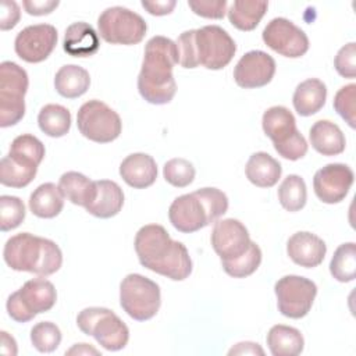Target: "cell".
<instances>
[{
  "mask_svg": "<svg viewBox=\"0 0 356 356\" xmlns=\"http://www.w3.org/2000/svg\"><path fill=\"white\" fill-rule=\"evenodd\" d=\"M135 252L140 264L172 281H182L192 273V260L184 243L170 238L163 225H143L135 236Z\"/></svg>",
  "mask_w": 356,
  "mask_h": 356,
  "instance_id": "cell-1",
  "label": "cell"
},
{
  "mask_svg": "<svg viewBox=\"0 0 356 356\" xmlns=\"http://www.w3.org/2000/svg\"><path fill=\"white\" fill-rule=\"evenodd\" d=\"M179 63L175 42L165 36H153L145 46L143 63L138 75V90L152 104H167L177 92L172 68Z\"/></svg>",
  "mask_w": 356,
  "mask_h": 356,
  "instance_id": "cell-2",
  "label": "cell"
},
{
  "mask_svg": "<svg viewBox=\"0 0 356 356\" xmlns=\"http://www.w3.org/2000/svg\"><path fill=\"white\" fill-rule=\"evenodd\" d=\"M3 257L10 268L42 277L54 274L63 264V253L56 242L29 232H21L7 239Z\"/></svg>",
  "mask_w": 356,
  "mask_h": 356,
  "instance_id": "cell-3",
  "label": "cell"
},
{
  "mask_svg": "<svg viewBox=\"0 0 356 356\" xmlns=\"http://www.w3.org/2000/svg\"><path fill=\"white\" fill-rule=\"evenodd\" d=\"M227 210L228 197L222 191L202 188L175 197L168 209V218L175 229L191 234L217 221Z\"/></svg>",
  "mask_w": 356,
  "mask_h": 356,
  "instance_id": "cell-4",
  "label": "cell"
},
{
  "mask_svg": "<svg viewBox=\"0 0 356 356\" xmlns=\"http://www.w3.org/2000/svg\"><path fill=\"white\" fill-rule=\"evenodd\" d=\"M76 324L83 334L92 335L107 350H120L128 343L129 330L127 324L110 309L86 307L79 312Z\"/></svg>",
  "mask_w": 356,
  "mask_h": 356,
  "instance_id": "cell-5",
  "label": "cell"
},
{
  "mask_svg": "<svg viewBox=\"0 0 356 356\" xmlns=\"http://www.w3.org/2000/svg\"><path fill=\"white\" fill-rule=\"evenodd\" d=\"M120 305L136 321L156 316L161 305L159 285L142 274H128L120 285Z\"/></svg>",
  "mask_w": 356,
  "mask_h": 356,
  "instance_id": "cell-6",
  "label": "cell"
},
{
  "mask_svg": "<svg viewBox=\"0 0 356 356\" xmlns=\"http://www.w3.org/2000/svg\"><path fill=\"white\" fill-rule=\"evenodd\" d=\"M57 300L54 285L46 278L26 281L7 299L8 316L17 323L31 321L36 314L49 312Z\"/></svg>",
  "mask_w": 356,
  "mask_h": 356,
  "instance_id": "cell-7",
  "label": "cell"
},
{
  "mask_svg": "<svg viewBox=\"0 0 356 356\" xmlns=\"http://www.w3.org/2000/svg\"><path fill=\"white\" fill-rule=\"evenodd\" d=\"M29 79L26 71L13 61L0 64V127L7 128L19 122L25 114L24 96Z\"/></svg>",
  "mask_w": 356,
  "mask_h": 356,
  "instance_id": "cell-8",
  "label": "cell"
},
{
  "mask_svg": "<svg viewBox=\"0 0 356 356\" xmlns=\"http://www.w3.org/2000/svg\"><path fill=\"white\" fill-rule=\"evenodd\" d=\"M97 28L102 39L111 44H136L147 31L139 14L121 6L106 8L97 18Z\"/></svg>",
  "mask_w": 356,
  "mask_h": 356,
  "instance_id": "cell-9",
  "label": "cell"
},
{
  "mask_svg": "<svg viewBox=\"0 0 356 356\" xmlns=\"http://www.w3.org/2000/svg\"><path fill=\"white\" fill-rule=\"evenodd\" d=\"M76 125L85 138L97 143L115 140L122 129L117 111L100 100H89L79 107Z\"/></svg>",
  "mask_w": 356,
  "mask_h": 356,
  "instance_id": "cell-10",
  "label": "cell"
},
{
  "mask_svg": "<svg viewBox=\"0 0 356 356\" xmlns=\"http://www.w3.org/2000/svg\"><path fill=\"white\" fill-rule=\"evenodd\" d=\"M277 306L282 316L289 318L305 317L317 295L316 284L300 275H285L275 282Z\"/></svg>",
  "mask_w": 356,
  "mask_h": 356,
  "instance_id": "cell-11",
  "label": "cell"
},
{
  "mask_svg": "<svg viewBox=\"0 0 356 356\" xmlns=\"http://www.w3.org/2000/svg\"><path fill=\"white\" fill-rule=\"evenodd\" d=\"M195 42L199 64L207 70L227 67L236 51L234 39L218 25H206L196 29Z\"/></svg>",
  "mask_w": 356,
  "mask_h": 356,
  "instance_id": "cell-12",
  "label": "cell"
},
{
  "mask_svg": "<svg viewBox=\"0 0 356 356\" xmlns=\"http://www.w3.org/2000/svg\"><path fill=\"white\" fill-rule=\"evenodd\" d=\"M261 38L271 50L289 58L302 57L309 50L306 33L284 17L273 18L263 29Z\"/></svg>",
  "mask_w": 356,
  "mask_h": 356,
  "instance_id": "cell-13",
  "label": "cell"
},
{
  "mask_svg": "<svg viewBox=\"0 0 356 356\" xmlns=\"http://www.w3.org/2000/svg\"><path fill=\"white\" fill-rule=\"evenodd\" d=\"M57 44V29L50 24L29 25L18 32L14 49L19 58L26 63L46 60Z\"/></svg>",
  "mask_w": 356,
  "mask_h": 356,
  "instance_id": "cell-14",
  "label": "cell"
},
{
  "mask_svg": "<svg viewBox=\"0 0 356 356\" xmlns=\"http://www.w3.org/2000/svg\"><path fill=\"white\" fill-rule=\"evenodd\" d=\"M353 179L355 174L349 165L342 163L327 164L314 174V193L323 203H339L348 195Z\"/></svg>",
  "mask_w": 356,
  "mask_h": 356,
  "instance_id": "cell-15",
  "label": "cell"
},
{
  "mask_svg": "<svg viewBox=\"0 0 356 356\" xmlns=\"http://www.w3.org/2000/svg\"><path fill=\"white\" fill-rule=\"evenodd\" d=\"M250 236L246 227L235 218L217 220L211 232V246L220 256L221 261H228L243 254L249 245Z\"/></svg>",
  "mask_w": 356,
  "mask_h": 356,
  "instance_id": "cell-16",
  "label": "cell"
},
{
  "mask_svg": "<svg viewBox=\"0 0 356 356\" xmlns=\"http://www.w3.org/2000/svg\"><path fill=\"white\" fill-rule=\"evenodd\" d=\"M274 74V58L261 50H250L245 53L234 68V79L236 85L245 89L266 86L271 82Z\"/></svg>",
  "mask_w": 356,
  "mask_h": 356,
  "instance_id": "cell-17",
  "label": "cell"
},
{
  "mask_svg": "<svg viewBox=\"0 0 356 356\" xmlns=\"http://www.w3.org/2000/svg\"><path fill=\"white\" fill-rule=\"evenodd\" d=\"M286 253L295 264L313 268L323 263L327 246L320 236L307 231H299L288 239Z\"/></svg>",
  "mask_w": 356,
  "mask_h": 356,
  "instance_id": "cell-18",
  "label": "cell"
},
{
  "mask_svg": "<svg viewBox=\"0 0 356 356\" xmlns=\"http://www.w3.org/2000/svg\"><path fill=\"white\" fill-rule=\"evenodd\" d=\"M264 134L273 140L274 149L285 145L298 134L296 120L293 114L284 106H273L267 108L261 118Z\"/></svg>",
  "mask_w": 356,
  "mask_h": 356,
  "instance_id": "cell-19",
  "label": "cell"
},
{
  "mask_svg": "<svg viewBox=\"0 0 356 356\" xmlns=\"http://www.w3.org/2000/svg\"><path fill=\"white\" fill-rule=\"evenodd\" d=\"M120 175L127 185L135 189H145L154 184L157 165L152 156L146 153H132L120 164Z\"/></svg>",
  "mask_w": 356,
  "mask_h": 356,
  "instance_id": "cell-20",
  "label": "cell"
},
{
  "mask_svg": "<svg viewBox=\"0 0 356 356\" xmlns=\"http://www.w3.org/2000/svg\"><path fill=\"white\" fill-rule=\"evenodd\" d=\"M100 42L95 28L83 21L71 24L64 33L63 49L72 57H89L99 50Z\"/></svg>",
  "mask_w": 356,
  "mask_h": 356,
  "instance_id": "cell-21",
  "label": "cell"
},
{
  "mask_svg": "<svg viewBox=\"0 0 356 356\" xmlns=\"http://www.w3.org/2000/svg\"><path fill=\"white\" fill-rule=\"evenodd\" d=\"M96 196L86 207V211L99 218H110L117 216L124 204V192L114 181L100 179L95 181Z\"/></svg>",
  "mask_w": 356,
  "mask_h": 356,
  "instance_id": "cell-22",
  "label": "cell"
},
{
  "mask_svg": "<svg viewBox=\"0 0 356 356\" xmlns=\"http://www.w3.org/2000/svg\"><path fill=\"white\" fill-rule=\"evenodd\" d=\"M309 138L312 147L323 156H337L345 150V136L332 121H316L309 131Z\"/></svg>",
  "mask_w": 356,
  "mask_h": 356,
  "instance_id": "cell-23",
  "label": "cell"
},
{
  "mask_svg": "<svg viewBox=\"0 0 356 356\" xmlns=\"http://www.w3.org/2000/svg\"><path fill=\"white\" fill-rule=\"evenodd\" d=\"M325 83L317 78H309L296 86L292 103L299 115L309 117L323 108V106L325 104Z\"/></svg>",
  "mask_w": 356,
  "mask_h": 356,
  "instance_id": "cell-24",
  "label": "cell"
},
{
  "mask_svg": "<svg viewBox=\"0 0 356 356\" xmlns=\"http://www.w3.org/2000/svg\"><path fill=\"white\" fill-rule=\"evenodd\" d=\"M281 164L266 152L253 153L245 167L246 178L259 188H271L281 178Z\"/></svg>",
  "mask_w": 356,
  "mask_h": 356,
  "instance_id": "cell-25",
  "label": "cell"
},
{
  "mask_svg": "<svg viewBox=\"0 0 356 356\" xmlns=\"http://www.w3.org/2000/svg\"><path fill=\"white\" fill-rule=\"evenodd\" d=\"M64 207V195L58 185L46 182L39 185L29 196V209L39 218H53Z\"/></svg>",
  "mask_w": 356,
  "mask_h": 356,
  "instance_id": "cell-26",
  "label": "cell"
},
{
  "mask_svg": "<svg viewBox=\"0 0 356 356\" xmlns=\"http://www.w3.org/2000/svg\"><path fill=\"white\" fill-rule=\"evenodd\" d=\"M58 188L67 200L85 209L95 200L96 196L95 181L76 171L64 172L60 177Z\"/></svg>",
  "mask_w": 356,
  "mask_h": 356,
  "instance_id": "cell-27",
  "label": "cell"
},
{
  "mask_svg": "<svg viewBox=\"0 0 356 356\" xmlns=\"http://www.w3.org/2000/svg\"><path fill=\"white\" fill-rule=\"evenodd\" d=\"M90 85L89 72L75 64L63 65L54 76V88L57 93L67 99H76L86 93Z\"/></svg>",
  "mask_w": 356,
  "mask_h": 356,
  "instance_id": "cell-28",
  "label": "cell"
},
{
  "mask_svg": "<svg viewBox=\"0 0 356 356\" xmlns=\"http://www.w3.org/2000/svg\"><path fill=\"white\" fill-rule=\"evenodd\" d=\"M267 345L273 356H296L302 353L305 339L299 330L277 324L267 334Z\"/></svg>",
  "mask_w": 356,
  "mask_h": 356,
  "instance_id": "cell-29",
  "label": "cell"
},
{
  "mask_svg": "<svg viewBox=\"0 0 356 356\" xmlns=\"http://www.w3.org/2000/svg\"><path fill=\"white\" fill-rule=\"evenodd\" d=\"M267 1L235 0L227 10L229 22L239 31H253L267 11Z\"/></svg>",
  "mask_w": 356,
  "mask_h": 356,
  "instance_id": "cell-30",
  "label": "cell"
},
{
  "mask_svg": "<svg viewBox=\"0 0 356 356\" xmlns=\"http://www.w3.org/2000/svg\"><path fill=\"white\" fill-rule=\"evenodd\" d=\"M36 171L38 165L7 154L0 161V182L10 188H24L33 181Z\"/></svg>",
  "mask_w": 356,
  "mask_h": 356,
  "instance_id": "cell-31",
  "label": "cell"
},
{
  "mask_svg": "<svg viewBox=\"0 0 356 356\" xmlns=\"http://www.w3.org/2000/svg\"><path fill=\"white\" fill-rule=\"evenodd\" d=\"M38 124L43 134L51 138H61L71 128V113L60 104H46L38 114Z\"/></svg>",
  "mask_w": 356,
  "mask_h": 356,
  "instance_id": "cell-32",
  "label": "cell"
},
{
  "mask_svg": "<svg viewBox=\"0 0 356 356\" xmlns=\"http://www.w3.org/2000/svg\"><path fill=\"white\" fill-rule=\"evenodd\" d=\"M331 275L339 282H349L356 275V245L353 242L342 243L334 252L330 263Z\"/></svg>",
  "mask_w": 356,
  "mask_h": 356,
  "instance_id": "cell-33",
  "label": "cell"
},
{
  "mask_svg": "<svg viewBox=\"0 0 356 356\" xmlns=\"http://www.w3.org/2000/svg\"><path fill=\"white\" fill-rule=\"evenodd\" d=\"M278 200L288 211H299L307 200V191L303 178L296 174L288 175L278 188Z\"/></svg>",
  "mask_w": 356,
  "mask_h": 356,
  "instance_id": "cell-34",
  "label": "cell"
},
{
  "mask_svg": "<svg viewBox=\"0 0 356 356\" xmlns=\"http://www.w3.org/2000/svg\"><path fill=\"white\" fill-rule=\"evenodd\" d=\"M261 263V250L256 242H250L248 250L239 257L228 261H221L224 271L234 278H245L252 275Z\"/></svg>",
  "mask_w": 356,
  "mask_h": 356,
  "instance_id": "cell-35",
  "label": "cell"
},
{
  "mask_svg": "<svg viewBox=\"0 0 356 356\" xmlns=\"http://www.w3.org/2000/svg\"><path fill=\"white\" fill-rule=\"evenodd\" d=\"M8 154L22 161L39 165L44 157V146L36 136L22 134L11 142Z\"/></svg>",
  "mask_w": 356,
  "mask_h": 356,
  "instance_id": "cell-36",
  "label": "cell"
},
{
  "mask_svg": "<svg viewBox=\"0 0 356 356\" xmlns=\"http://www.w3.org/2000/svg\"><path fill=\"white\" fill-rule=\"evenodd\" d=\"M31 342L42 353L56 350L61 342L60 328L50 321H40L31 330Z\"/></svg>",
  "mask_w": 356,
  "mask_h": 356,
  "instance_id": "cell-37",
  "label": "cell"
},
{
  "mask_svg": "<svg viewBox=\"0 0 356 356\" xmlns=\"http://www.w3.org/2000/svg\"><path fill=\"white\" fill-rule=\"evenodd\" d=\"M195 167L191 161L177 157L168 160L163 167L164 179L175 186V188H185L195 179Z\"/></svg>",
  "mask_w": 356,
  "mask_h": 356,
  "instance_id": "cell-38",
  "label": "cell"
},
{
  "mask_svg": "<svg viewBox=\"0 0 356 356\" xmlns=\"http://www.w3.org/2000/svg\"><path fill=\"white\" fill-rule=\"evenodd\" d=\"M25 218V206L17 196H0V229L3 232L17 228Z\"/></svg>",
  "mask_w": 356,
  "mask_h": 356,
  "instance_id": "cell-39",
  "label": "cell"
},
{
  "mask_svg": "<svg viewBox=\"0 0 356 356\" xmlns=\"http://www.w3.org/2000/svg\"><path fill=\"white\" fill-rule=\"evenodd\" d=\"M355 103H356V85L349 83L342 86L334 97L335 111L349 124L350 128H355Z\"/></svg>",
  "mask_w": 356,
  "mask_h": 356,
  "instance_id": "cell-40",
  "label": "cell"
},
{
  "mask_svg": "<svg viewBox=\"0 0 356 356\" xmlns=\"http://www.w3.org/2000/svg\"><path fill=\"white\" fill-rule=\"evenodd\" d=\"M195 35H196V29L185 31L178 36V39L175 42L177 49H178L179 64L184 68H196L199 65Z\"/></svg>",
  "mask_w": 356,
  "mask_h": 356,
  "instance_id": "cell-41",
  "label": "cell"
},
{
  "mask_svg": "<svg viewBox=\"0 0 356 356\" xmlns=\"http://www.w3.org/2000/svg\"><path fill=\"white\" fill-rule=\"evenodd\" d=\"M334 65L337 72L343 76L353 79L356 76V43L350 42L339 49L335 56Z\"/></svg>",
  "mask_w": 356,
  "mask_h": 356,
  "instance_id": "cell-42",
  "label": "cell"
},
{
  "mask_svg": "<svg viewBox=\"0 0 356 356\" xmlns=\"http://www.w3.org/2000/svg\"><path fill=\"white\" fill-rule=\"evenodd\" d=\"M188 6L196 15L211 19H221L227 11L225 0H191Z\"/></svg>",
  "mask_w": 356,
  "mask_h": 356,
  "instance_id": "cell-43",
  "label": "cell"
},
{
  "mask_svg": "<svg viewBox=\"0 0 356 356\" xmlns=\"http://www.w3.org/2000/svg\"><path fill=\"white\" fill-rule=\"evenodd\" d=\"M0 29L8 31L14 28L19 21V7L13 0H3L1 8H0Z\"/></svg>",
  "mask_w": 356,
  "mask_h": 356,
  "instance_id": "cell-44",
  "label": "cell"
},
{
  "mask_svg": "<svg viewBox=\"0 0 356 356\" xmlns=\"http://www.w3.org/2000/svg\"><path fill=\"white\" fill-rule=\"evenodd\" d=\"M22 4L29 15H46L58 7L57 0H24Z\"/></svg>",
  "mask_w": 356,
  "mask_h": 356,
  "instance_id": "cell-45",
  "label": "cell"
},
{
  "mask_svg": "<svg viewBox=\"0 0 356 356\" xmlns=\"http://www.w3.org/2000/svg\"><path fill=\"white\" fill-rule=\"evenodd\" d=\"M177 6L175 0H156V1H142V7L152 15H167Z\"/></svg>",
  "mask_w": 356,
  "mask_h": 356,
  "instance_id": "cell-46",
  "label": "cell"
},
{
  "mask_svg": "<svg viewBox=\"0 0 356 356\" xmlns=\"http://www.w3.org/2000/svg\"><path fill=\"white\" fill-rule=\"evenodd\" d=\"M228 355H260V356H263L264 350L260 348L259 343L239 342L229 349Z\"/></svg>",
  "mask_w": 356,
  "mask_h": 356,
  "instance_id": "cell-47",
  "label": "cell"
},
{
  "mask_svg": "<svg viewBox=\"0 0 356 356\" xmlns=\"http://www.w3.org/2000/svg\"><path fill=\"white\" fill-rule=\"evenodd\" d=\"M1 352L6 355H17V342L6 331H1Z\"/></svg>",
  "mask_w": 356,
  "mask_h": 356,
  "instance_id": "cell-48",
  "label": "cell"
},
{
  "mask_svg": "<svg viewBox=\"0 0 356 356\" xmlns=\"http://www.w3.org/2000/svg\"><path fill=\"white\" fill-rule=\"evenodd\" d=\"M65 353L67 355H99V350L92 348V346H89L88 343H75Z\"/></svg>",
  "mask_w": 356,
  "mask_h": 356,
  "instance_id": "cell-49",
  "label": "cell"
}]
</instances>
